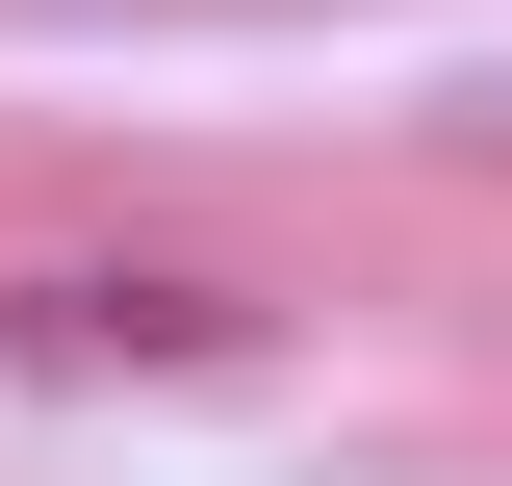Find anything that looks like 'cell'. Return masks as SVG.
<instances>
[{
    "label": "cell",
    "mask_w": 512,
    "mask_h": 486,
    "mask_svg": "<svg viewBox=\"0 0 512 486\" xmlns=\"http://www.w3.org/2000/svg\"><path fill=\"white\" fill-rule=\"evenodd\" d=\"M0 359L26 384H231V359H282V307L205 282V256H26L0 282Z\"/></svg>",
    "instance_id": "6da1fadb"
}]
</instances>
